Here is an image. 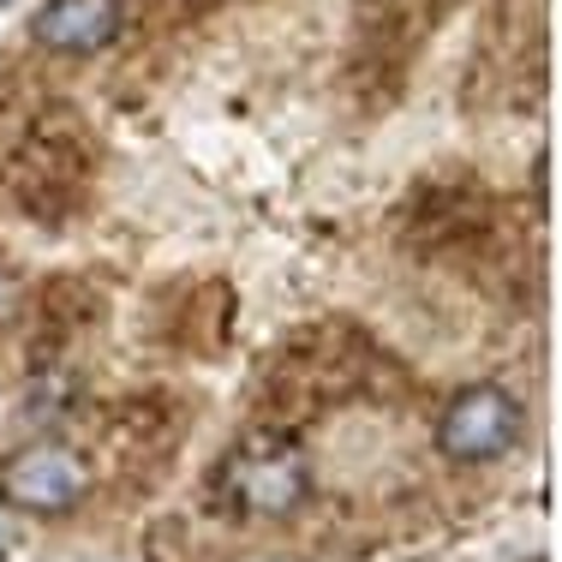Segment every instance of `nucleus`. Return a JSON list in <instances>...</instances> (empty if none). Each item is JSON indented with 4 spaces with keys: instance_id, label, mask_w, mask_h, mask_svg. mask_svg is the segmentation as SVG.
<instances>
[{
    "instance_id": "obj_1",
    "label": "nucleus",
    "mask_w": 562,
    "mask_h": 562,
    "mask_svg": "<svg viewBox=\"0 0 562 562\" xmlns=\"http://www.w3.org/2000/svg\"><path fill=\"white\" fill-rule=\"evenodd\" d=\"M312 491V467L293 437L281 431H251L246 443L222 461V503L239 508V515H258V520H276V515H293Z\"/></svg>"
},
{
    "instance_id": "obj_2",
    "label": "nucleus",
    "mask_w": 562,
    "mask_h": 562,
    "mask_svg": "<svg viewBox=\"0 0 562 562\" xmlns=\"http://www.w3.org/2000/svg\"><path fill=\"white\" fill-rule=\"evenodd\" d=\"M520 443V401L497 383H473L443 407L437 419V449L449 461H497Z\"/></svg>"
},
{
    "instance_id": "obj_3",
    "label": "nucleus",
    "mask_w": 562,
    "mask_h": 562,
    "mask_svg": "<svg viewBox=\"0 0 562 562\" xmlns=\"http://www.w3.org/2000/svg\"><path fill=\"white\" fill-rule=\"evenodd\" d=\"M90 491V467L66 443H31L0 467V497L31 515H66Z\"/></svg>"
},
{
    "instance_id": "obj_4",
    "label": "nucleus",
    "mask_w": 562,
    "mask_h": 562,
    "mask_svg": "<svg viewBox=\"0 0 562 562\" xmlns=\"http://www.w3.org/2000/svg\"><path fill=\"white\" fill-rule=\"evenodd\" d=\"M120 24H126L120 0H48L36 12L31 36L43 48H55V55H97V48H109L120 36Z\"/></svg>"
},
{
    "instance_id": "obj_5",
    "label": "nucleus",
    "mask_w": 562,
    "mask_h": 562,
    "mask_svg": "<svg viewBox=\"0 0 562 562\" xmlns=\"http://www.w3.org/2000/svg\"><path fill=\"white\" fill-rule=\"evenodd\" d=\"M0 7H7V0H0Z\"/></svg>"
}]
</instances>
